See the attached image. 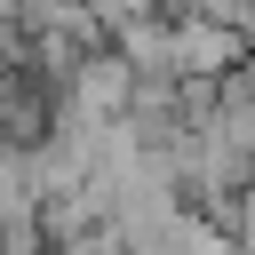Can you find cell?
<instances>
[{"instance_id": "1", "label": "cell", "mask_w": 255, "mask_h": 255, "mask_svg": "<svg viewBox=\"0 0 255 255\" xmlns=\"http://www.w3.org/2000/svg\"><path fill=\"white\" fill-rule=\"evenodd\" d=\"M128 96H135V72H128V56L104 40V48L80 56V72L56 88V120H72V128H112V120H128Z\"/></svg>"}, {"instance_id": "2", "label": "cell", "mask_w": 255, "mask_h": 255, "mask_svg": "<svg viewBox=\"0 0 255 255\" xmlns=\"http://www.w3.org/2000/svg\"><path fill=\"white\" fill-rule=\"evenodd\" d=\"M247 48H255V32L199 16V8H175V80H223Z\"/></svg>"}, {"instance_id": "3", "label": "cell", "mask_w": 255, "mask_h": 255, "mask_svg": "<svg viewBox=\"0 0 255 255\" xmlns=\"http://www.w3.org/2000/svg\"><path fill=\"white\" fill-rule=\"evenodd\" d=\"M112 48L128 56V72H135V80H175V16H167V8H151V16L120 24V32H112Z\"/></svg>"}, {"instance_id": "4", "label": "cell", "mask_w": 255, "mask_h": 255, "mask_svg": "<svg viewBox=\"0 0 255 255\" xmlns=\"http://www.w3.org/2000/svg\"><path fill=\"white\" fill-rule=\"evenodd\" d=\"M88 8H96L104 32H120V24H135V16H151V8H167V0H88Z\"/></svg>"}, {"instance_id": "5", "label": "cell", "mask_w": 255, "mask_h": 255, "mask_svg": "<svg viewBox=\"0 0 255 255\" xmlns=\"http://www.w3.org/2000/svg\"><path fill=\"white\" fill-rule=\"evenodd\" d=\"M16 8H24V0H0V16H16Z\"/></svg>"}]
</instances>
